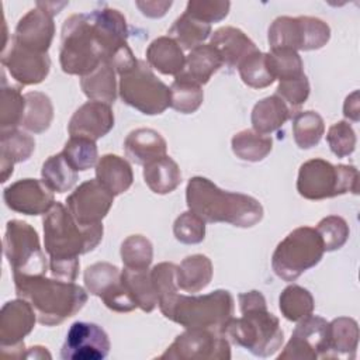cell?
<instances>
[{
    "mask_svg": "<svg viewBox=\"0 0 360 360\" xmlns=\"http://www.w3.org/2000/svg\"><path fill=\"white\" fill-rule=\"evenodd\" d=\"M115 69L110 62L101 63L90 75L80 79V87L84 96L91 101H100L104 104H114L117 98V80Z\"/></svg>",
    "mask_w": 360,
    "mask_h": 360,
    "instance_id": "obj_30",
    "label": "cell"
},
{
    "mask_svg": "<svg viewBox=\"0 0 360 360\" xmlns=\"http://www.w3.org/2000/svg\"><path fill=\"white\" fill-rule=\"evenodd\" d=\"M87 292L103 300L104 305L115 312H131L136 307L134 298L121 280V270L107 262L89 266L83 274Z\"/></svg>",
    "mask_w": 360,
    "mask_h": 360,
    "instance_id": "obj_13",
    "label": "cell"
},
{
    "mask_svg": "<svg viewBox=\"0 0 360 360\" xmlns=\"http://www.w3.org/2000/svg\"><path fill=\"white\" fill-rule=\"evenodd\" d=\"M212 271V263L205 255L187 256L176 270L177 287L190 294L198 292L211 283Z\"/></svg>",
    "mask_w": 360,
    "mask_h": 360,
    "instance_id": "obj_29",
    "label": "cell"
},
{
    "mask_svg": "<svg viewBox=\"0 0 360 360\" xmlns=\"http://www.w3.org/2000/svg\"><path fill=\"white\" fill-rule=\"evenodd\" d=\"M65 6H68V3L66 1H62V3H55V1H38L37 3V7H39V8H42L44 11H46V13H49L52 17L55 15V14H58Z\"/></svg>",
    "mask_w": 360,
    "mask_h": 360,
    "instance_id": "obj_54",
    "label": "cell"
},
{
    "mask_svg": "<svg viewBox=\"0 0 360 360\" xmlns=\"http://www.w3.org/2000/svg\"><path fill=\"white\" fill-rule=\"evenodd\" d=\"M34 308L22 298L7 301L0 311V349L7 357H25L24 338L37 322Z\"/></svg>",
    "mask_w": 360,
    "mask_h": 360,
    "instance_id": "obj_14",
    "label": "cell"
},
{
    "mask_svg": "<svg viewBox=\"0 0 360 360\" xmlns=\"http://www.w3.org/2000/svg\"><path fill=\"white\" fill-rule=\"evenodd\" d=\"M114 127L111 105L100 101H87L80 105L68 124L70 136H82L97 141L107 135Z\"/></svg>",
    "mask_w": 360,
    "mask_h": 360,
    "instance_id": "obj_21",
    "label": "cell"
},
{
    "mask_svg": "<svg viewBox=\"0 0 360 360\" xmlns=\"http://www.w3.org/2000/svg\"><path fill=\"white\" fill-rule=\"evenodd\" d=\"M325 132L323 118L312 110L298 111L292 120V135L300 149H311L319 143Z\"/></svg>",
    "mask_w": 360,
    "mask_h": 360,
    "instance_id": "obj_40",
    "label": "cell"
},
{
    "mask_svg": "<svg viewBox=\"0 0 360 360\" xmlns=\"http://www.w3.org/2000/svg\"><path fill=\"white\" fill-rule=\"evenodd\" d=\"M143 180L155 194H169L181 183V172L179 165L166 155L143 166Z\"/></svg>",
    "mask_w": 360,
    "mask_h": 360,
    "instance_id": "obj_31",
    "label": "cell"
},
{
    "mask_svg": "<svg viewBox=\"0 0 360 360\" xmlns=\"http://www.w3.org/2000/svg\"><path fill=\"white\" fill-rule=\"evenodd\" d=\"M44 183L53 193H66L73 188L77 181V172L70 166L63 153L49 156L41 169Z\"/></svg>",
    "mask_w": 360,
    "mask_h": 360,
    "instance_id": "obj_38",
    "label": "cell"
},
{
    "mask_svg": "<svg viewBox=\"0 0 360 360\" xmlns=\"http://www.w3.org/2000/svg\"><path fill=\"white\" fill-rule=\"evenodd\" d=\"M224 66L218 51L211 44H202L186 56V73L197 83L207 84L214 73Z\"/></svg>",
    "mask_w": 360,
    "mask_h": 360,
    "instance_id": "obj_34",
    "label": "cell"
},
{
    "mask_svg": "<svg viewBox=\"0 0 360 360\" xmlns=\"http://www.w3.org/2000/svg\"><path fill=\"white\" fill-rule=\"evenodd\" d=\"M343 115L353 121L357 122L360 120V98H359V90H354L350 93L343 104Z\"/></svg>",
    "mask_w": 360,
    "mask_h": 360,
    "instance_id": "obj_53",
    "label": "cell"
},
{
    "mask_svg": "<svg viewBox=\"0 0 360 360\" xmlns=\"http://www.w3.org/2000/svg\"><path fill=\"white\" fill-rule=\"evenodd\" d=\"M121 280L138 308L143 312H152L158 305V295L150 278V270H134L124 267L121 270Z\"/></svg>",
    "mask_w": 360,
    "mask_h": 360,
    "instance_id": "obj_32",
    "label": "cell"
},
{
    "mask_svg": "<svg viewBox=\"0 0 360 360\" xmlns=\"http://www.w3.org/2000/svg\"><path fill=\"white\" fill-rule=\"evenodd\" d=\"M322 239L325 252L340 249L349 239L350 229L347 222L339 215H329L322 218L315 228Z\"/></svg>",
    "mask_w": 360,
    "mask_h": 360,
    "instance_id": "obj_47",
    "label": "cell"
},
{
    "mask_svg": "<svg viewBox=\"0 0 360 360\" xmlns=\"http://www.w3.org/2000/svg\"><path fill=\"white\" fill-rule=\"evenodd\" d=\"M359 346V325L353 318L339 316L329 322V349L326 359L356 357Z\"/></svg>",
    "mask_w": 360,
    "mask_h": 360,
    "instance_id": "obj_28",
    "label": "cell"
},
{
    "mask_svg": "<svg viewBox=\"0 0 360 360\" xmlns=\"http://www.w3.org/2000/svg\"><path fill=\"white\" fill-rule=\"evenodd\" d=\"M238 72L242 82L252 89H264L274 82V77L266 63V53L259 49L252 52L239 63Z\"/></svg>",
    "mask_w": 360,
    "mask_h": 360,
    "instance_id": "obj_46",
    "label": "cell"
},
{
    "mask_svg": "<svg viewBox=\"0 0 360 360\" xmlns=\"http://www.w3.org/2000/svg\"><path fill=\"white\" fill-rule=\"evenodd\" d=\"M278 308L285 319L298 322L314 312L315 302L307 288L291 284L281 291L278 297Z\"/></svg>",
    "mask_w": 360,
    "mask_h": 360,
    "instance_id": "obj_39",
    "label": "cell"
},
{
    "mask_svg": "<svg viewBox=\"0 0 360 360\" xmlns=\"http://www.w3.org/2000/svg\"><path fill=\"white\" fill-rule=\"evenodd\" d=\"M330 38L329 25L316 17L300 15L277 17L269 27L267 41L270 51L292 49L314 51L321 49Z\"/></svg>",
    "mask_w": 360,
    "mask_h": 360,
    "instance_id": "obj_10",
    "label": "cell"
},
{
    "mask_svg": "<svg viewBox=\"0 0 360 360\" xmlns=\"http://www.w3.org/2000/svg\"><path fill=\"white\" fill-rule=\"evenodd\" d=\"M124 150L136 165H148L149 162L166 156L167 143L165 138L152 128H136L131 131L124 141Z\"/></svg>",
    "mask_w": 360,
    "mask_h": 360,
    "instance_id": "obj_23",
    "label": "cell"
},
{
    "mask_svg": "<svg viewBox=\"0 0 360 360\" xmlns=\"http://www.w3.org/2000/svg\"><path fill=\"white\" fill-rule=\"evenodd\" d=\"M186 202L205 224H231L252 228L263 218V205L252 195L219 188L202 176L191 177L186 187Z\"/></svg>",
    "mask_w": 360,
    "mask_h": 360,
    "instance_id": "obj_2",
    "label": "cell"
},
{
    "mask_svg": "<svg viewBox=\"0 0 360 360\" xmlns=\"http://www.w3.org/2000/svg\"><path fill=\"white\" fill-rule=\"evenodd\" d=\"M232 152L236 158L246 162H260L273 149V141L267 135H262L253 129L239 131L231 141Z\"/></svg>",
    "mask_w": 360,
    "mask_h": 360,
    "instance_id": "obj_37",
    "label": "cell"
},
{
    "mask_svg": "<svg viewBox=\"0 0 360 360\" xmlns=\"http://www.w3.org/2000/svg\"><path fill=\"white\" fill-rule=\"evenodd\" d=\"M326 141L335 156L346 158L354 152L357 138L347 121H338L328 129Z\"/></svg>",
    "mask_w": 360,
    "mask_h": 360,
    "instance_id": "obj_49",
    "label": "cell"
},
{
    "mask_svg": "<svg viewBox=\"0 0 360 360\" xmlns=\"http://www.w3.org/2000/svg\"><path fill=\"white\" fill-rule=\"evenodd\" d=\"M292 111L290 107L278 97V96H269L259 100L250 115L253 131L269 135L277 129H280L285 121L291 118Z\"/></svg>",
    "mask_w": 360,
    "mask_h": 360,
    "instance_id": "obj_27",
    "label": "cell"
},
{
    "mask_svg": "<svg viewBox=\"0 0 360 360\" xmlns=\"http://www.w3.org/2000/svg\"><path fill=\"white\" fill-rule=\"evenodd\" d=\"M329 349V322L318 315H308L298 321L291 339L284 350L277 356L278 360L300 359L315 360L326 357Z\"/></svg>",
    "mask_w": 360,
    "mask_h": 360,
    "instance_id": "obj_15",
    "label": "cell"
},
{
    "mask_svg": "<svg viewBox=\"0 0 360 360\" xmlns=\"http://www.w3.org/2000/svg\"><path fill=\"white\" fill-rule=\"evenodd\" d=\"M121 260L124 267L142 270L149 269L153 260V246L143 235H129L121 243Z\"/></svg>",
    "mask_w": 360,
    "mask_h": 360,
    "instance_id": "obj_44",
    "label": "cell"
},
{
    "mask_svg": "<svg viewBox=\"0 0 360 360\" xmlns=\"http://www.w3.org/2000/svg\"><path fill=\"white\" fill-rule=\"evenodd\" d=\"M3 86L0 94V127L4 129H15L21 125L24 110H25V97L21 94L18 87L7 86L3 72Z\"/></svg>",
    "mask_w": 360,
    "mask_h": 360,
    "instance_id": "obj_41",
    "label": "cell"
},
{
    "mask_svg": "<svg viewBox=\"0 0 360 360\" xmlns=\"http://www.w3.org/2000/svg\"><path fill=\"white\" fill-rule=\"evenodd\" d=\"M297 191L312 201L359 193V170L352 165H332L315 158L300 166Z\"/></svg>",
    "mask_w": 360,
    "mask_h": 360,
    "instance_id": "obj_7",
    "label": "cell"
},
{
    "mask_svg": "<svg viewBox=\"0 0 360 360\" xmlns=\"http://www.w3.org/2000/svg\"><path fill=\"white\" fill-rule=\"evenodd\" d=\"M44 246L49 257L51 276L75 281L79 274V256L91 252L103 239V224L80 225L62 202H55L45 214Z\"/></svg>",
    "mask_w": 360,
    "mask_h": 360,
    "instance_id": "obj_1",
    "label": "cell"
},
{
    "mask_svg": "<svg viewBox=\"0 0 360 360\" xmlns=\"http://www.w3.org/2000/svg\"><path fill=\"white\" fill-rule=\"evenodd\" d=\"M210 44L218 51L222 63L228 68H238L246 56L257 49L255 42L235 27L218 28L211 34Z\"/></svg>",
    "mask_w": 360,
    "mask_h": 360,
    "instance_id": "obj_22",
    "label": "cell"
},
{
    "mask_svg": "<svg viewBox=\"0 0 360 360\" xmlns=\"http://www.w3.org/2000/svg\"><path fill=\"white\" fill-rule=\"evenodd\" d=\"M136 7L141 10V13L150 18H160L163 17L167 10L172 7V1L169 0H152V1H136Z\"/></svg>",
    "mask_w": 360,
    "mask_h": 360,
    "instance_id": "obj_52",
    "label": "cell"
},
{
    "mask_svg": "<svg viewBox=\"0 0 360 360\" xmlns=\"http://www.w3.org/2000/svg\"><path fill=\"white\" fill-rule=\"evenodd\" d=\"M169 360H229L231 343L219 332L208 329H186L160 354Z\"/></svg>",
    "mask_w": 360,
    "mask_h": 360,
    "instance_id": "obj_12",
    "label": "cell"
},
{
    "mask_svg": "<svg viewBox=\"0 0 360 360\" xmlns=\"http://www.w3.org/2000/svg\"><path fill=\"white\" fill-rule=\"evenodd\" d=\"M276 96H278L288 107L291 111L297 110L301 107L308 96H309V82L308 77L304 75L287 80H280Z\"/></svg>",
    "mask_w": 360,
    "mask_h": 360,
    "instance_id": "obj_51",
    "label": "cell"
},
{
    "mask_svg": "<svg viewBox=\"0 0 360 360\" xmlns=\"http://www.w3.org/2000/svg\"><path fill=\"white\" fill-rule=\"evenodd\" d=\"M25 97V110L21 125L32 134L45 132L53 120V105L51 98L41 91H28Z\"/></svg>",
    "mask_w": 360,
    "mask_h": 360,
    "instance_id": "obj_33",
    "label": "cell"
},
{
    "mask_svg": "<svg viewBox=\"0 0 360 360\" xmlns=\"http://www.w3.org/2000/svg\"><path fill=\"white\" fill-rule=\"evenodd\" d=\"M148 65L167 76H177L186 69V56L181 46L167 37H158L146 49Z\"/></svg>",
    "mask_w": 360,
    "mask_h": 360,
    "instance_id": "obj_25",
    "label": "cell"
},
{
    "mask_svg": "<svg viewBox=\"0 0 360 360\" xmlns=\"http://www.w3.org/2000/svg\"><path fill=\"white\" fill-rule=\"evenodd\" d=\"M55 34L53 17L39 7L30 10L20 18L11 41L38 53H48Z\"/></svg>",
    "mask_w": 360,
    "mask_h": 360,
    "instance_id": "obj_20",
    "label": "cell"
},
{
    "mask_svg": "<svg viewBox=\"0 0 360 360\" xmlns=\"http://www.w3.org/2000/svg\"><path fill=\"white\" fill-rule=\"evenodd\" d=\"M231 8L229 1L222 0H190L186 6L184 13L190 14L191 17L201 20L207 24L218 22L224 20Z\"/></svg>",
    "mask_w": 360,
    "mask_h": 360,
    "instance_id": "obj_50",
    "label": "cell"
},
{
    "mask_svg": "<svg viewBox=\"0 0 360 360\" xmlns=\"http://www.w3.org/2000/svg\"><path fill=\"white\" fill-rule=\"evenodd\" d=\"M96 179L115 197L125 193L134 181L129 162L118 155H103L96 165Z\"/></svg>",
    "mask_w": 360,
    "mask_h": 360,
    "instance_id": "obj_26",
    "label": "cell"
},
{
    "mask_svg": "<svg viewBox=\"0 0 360 360\" xmlns=\"http://www.w3.org/2000/svg\"><path fill=\"white\" fill-rule=\"evenodd\" d=\"M17 297L30 302L37 319L45 326H55L76 315L87 302V292L73 281L55 277L13 274Z\"/></svg>",
    "mask_w": 360,
    "mask_h": 360,
    "instance_id": "obj_4",
    "label": "cell"
},
{
    "mask_svg": "<svg viewBox=\"0 0 360 360\" xmlns=\"http://www.w3.org/2000/svg\"><path fill=\"white\" fill-rule=\"evenodd\" d=\"M240 318H231L222 328V335L253 356H273L283 345L284 333L278 318L269 312L266 298L260 291L252 290L238 295Z\"/></svg>",
    "mask_w": 360,
    "mask_h": 360,
    "instance_id": "obj_3",
    "label": "cell"
},
{
    "mask_svg": "<svg viewBox=\"0 0 360 360\" xmlns=\"http://www.w3.org/2000/svg\"><path fill=\"white\" fill-rule=\"evenodd\" d=\"M177 266L174 263L162 262L150 270V278L158 295V307L162 314L167 311L173 298L177 295V281H176Z\"/></svg>",
    "mask_w": 360,
    "mask_h": 360,
    "instance_id": "obj_42",
    "label": "cell"
},
{
    "mask_svg": "<svg viewBox=\"0 0 360 360\" xmlns=\"http://www.w3.org/2000/svg\"><path fill=\"white\" fill-rule=\"evenodd\" d=\"M267 68L274 77L287 80L304 75V62L297 51L292 49H274L266 53Z\"/></svg>",
    "mask_w": 360,
    "mask_h": 360,
    "instance_id": "obj_45",
    "label": "cell"
},
{
    "mask_svg": "<svg viewBox=\"0 0 360 360\" xmlns=\"http://www.w3.org/2000/svg\"><path fill=\"white\" fill-rule=\"evenodd\" d=\"M325 253L322 239L312 226L291 231L274 249L271 269L284 281H295L302 273L316 266Z\"/></svg>",
    "mask_w": 360,
    "mask_h": 360,
    "instance_id": "obj_8",
    "label": "cell"
},
{
    "mask_svg": "<svg viewBox=\"0 0 360 360\" xmlns=\"http://www.w3.org/2000/svg\"><path fill=\"white\" fill-rule=\"evenodd\" d=\"M118 93L127 105L146 115L162 114L170 107V87L158 79L145 60L138 59L131 70L120 75Z\"/></svg>",
    "mask_w": 360,
    "mask_h": 360,
    "instance_id": "obj_9",
    "label": "cell"
},
{
    "mask_svg": "<svg viewBox=\"0 0 360 360\" xmlns=\"http://www.w3.org/2000/svg\"><path fill=\"white\" fill-rule=\"evenodd\" d=\"M173 233L174 238L184 245L201 243L205 238V222L188 210L176 218Z\"/></svg>",
    "mask_w": 360,
    "mask_h": 360,
    "instance_id": "obj_48",
    "label": "cell"
},
{
    "mask_svg": "<svg viewBox=\"0 0 360 360\" xmlns=\"http://www.w3.org/2000/svg\"><path fill=\"white\" fill-rule=\"evenodd\" d=\"M204 100V91L200 83L191 79L186 72L177 75L170 86V107L181 114L195 112Z\"/></svg>",
    "mask_w": 360,
    "mask_h": 360,
    "instance_id": "obj_35",
    "label": "cell"
},
{
    "mask_svg": "<svg viewBox=\"0 0 360 360\" xmlns=\"http://www.w3.org/2000/svg\"><path fill=\"white\" fill-rule=\"evenodd\" d=\"M65 202L80 225L90 226L101 224L112 207L114 195L97 179H91L76 187Z\"/></svg>",
    "mask_w": 360,
    "mask_h": 360,
    "instance_id": "obj_16",
    "label": "cell"
},
{
    "mask_svg": "<svg viewBox=\"0 0 360 360\" xmlns=\"http://www.w3.org/2000/svg\"><path fill=\"white\" fill-rule=\"evenodd\" d=\"M169 37L174 39L181 49L191 51L204 44V41L211 35V25L183 13L174 20L167 31Z\"/></svg>",
    "mask_w": 360,
    "mask_h": 360,
    "instance_id": "obj_36",
    "label": "cell"
},
{
    "mask_svg": "<svg viewBox=\"0 0 360 360\" xmlns=\"http://www.w3.org/2000/svg\"><path fill=\"white\" fill-rule=\"evenodd\" d=\"M3 200L11 211L25 215H45L55 204L53 191L37 179H22L7 186Z\"/></svg>",
    "mask_w": 360,
    "mask_h": 360,
    "instance_id": "obj_19",
    "label": "cell"
},
{
    "mask_svg": "<svg viewBox=\"0 0 360 360\" xmlns=\"http://www.w3.org/2000/svg\"><path fill=\"white\" fill-rule=\"evenodd\" d=\"M232 314V294L226 290H215L204 295L177 294L163 315L186 329H208L222 333Z\"/></svg>",
    "mask_w": 360,
    "mask_h": 360,
    "instance_id": "obj_6",
    "label": "cell"
},
{
    "mask_svg": "<svg viewBox=\"0 0 360 360\" xmlns=\"http://www.w3.org/2000/svg\"><path fill=\"white\" fill-rule=\"evenodd\" d=\"M1 65L22 86L44 82L51 69L48 53H38L14 44L11 39L1 51Z\"/></svg>",
    "mask_w": 360,
    "mask_h": 360,
    "instance_id": "obj_18",
    "label": "cell"
},
{
    "mask_svg": "<svg viewBox=\"0 0 360 360\" xmlns=\"http://www.w3.org/2000/svg\"><path fill=\"white\" fill-rule=\"evenodd\" d=\"M35 150V141L27 132L20 129H4L0 136V170L1 183H6L13 174L15 163L25 162Z\"/></svg>",
    "mask_w": 360,
    "mask_h": 360,
    "instance_id": "obj_24",
    "label": "cell"
},
{
    "mask_svg": "<svg viewBox=\"0 0 360 360\" xmlns=\"http://www.w3.org/2000/svg\"><path fill=\"white\" fill-rule=\"evenodd\" d=\"M51 359V353L44 346H32L27 350L25 359Z\"/></svg>",
    "mask_w": 360,
    "mask_h": 360,
    "instance_id": "obj_55",
    "label": "cell"
},
{
    "mask_svg": "<svg viewBox=\"0 0 360 360\" xmlns=\"http://www.w3.org/2000/svg\"><path fill=\"white\" fill-rule=\"evenodd\" d=\"M3 248L13 274H46V256L41 248L37 231L30 224L20 219L8 221L6 225Z\"/></svg>",
    "mask_w": 360,
    "mask_h": 360,
    "instance_id": "obj_11",
    "label": "cell"
},
{
    "mask_svg": "<svg viewBox=\"0 0 360 360\" xmlns=\"http://www.w3.org/2000/svg\"><path fill=\"white\" fill-rule=\"evenodd\" d=\"M62 153L76 172H86L98 162L96 141L82 136H70L65 143Z\"/></svg>",
    "mask_w": 360,
    "mask_h": 360,
    "instance_id": "obj_43",
    "label": "cell"
},
{
    "mask_svg": "<svg viewBox=\"0 0 360 360\" xmlns=\"http://www.w3.org/2000/svg\"><path fill=\"white\" fill-rule=\"evenodd\" d=\"M108 52L97 34L89 13L69 15L60 34L59 62L68 75L87 76L107 62Z\"/></svg>",
    "mask_w": 360,
    "mask_h": 360,
    "instance_id": "obj_5",
    "label": "cell"
},
{
    "mask_svg": "<svg viewBox=\"0 0 360 360\" xmlns=\"http://www.w3.org/2000/svg\"><path fill=\"white\" fill-rule=\"evenodd\" d=\"M110 339L97 323L75 322L70 325L60 349L63 360H103L110 352Z\"/></svg>",
    "mask_w": 360,
    "mask_h": 360,
    "instance_id": "obj_17",
    "label": "cell"
}]
</instances>
